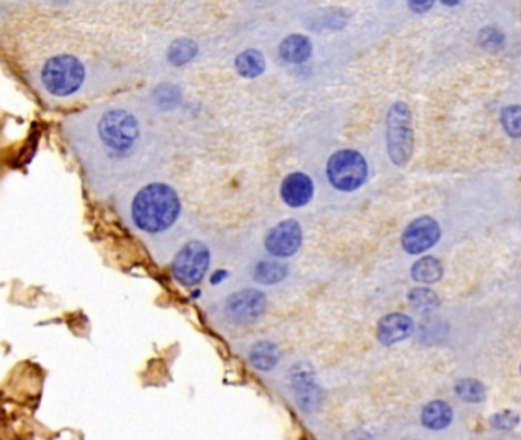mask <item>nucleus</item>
<instances>
[{
  "mask_svg": "<svg viewBox=\"0 0 521 440\" xmlns=\"http://www.w3.org/2000/svg\"><path fill=\"white\" fill-rule=\"evenodd\" d=\"M63 133L96 194H115L146 174L151 130L134 98H115L69 115Z\"/></svg>",
  "mask_w": 521,
  "mask_h": 440,
  "instance_id": "obj_1",
  "label": "nucleus"
},
{
  "mask_svg": "<svg viewBox=\"0 0 521 440\" xmlns=\"http://www.w3.org/2000/svg\"><path fill=\"white\" fill-rule=\"evenodd\" d=\"M115 196V205L122 222L147 247L156 244L181 218V198L167 182L141 178L125 185Z\"/></svg>",
  "mask_w": 521,
  "mask_h": 440,
  "instance_id": "obj_2",
  "label": "nucleus"
},
{
  "mask_svg": "<svg viewBox=\"0 0 521 440\" xmlns=\"http://www.w3.org/2000/svg\"><path fill=\"white\" fill-rule=\"evenodd\" d=\"M88 83V69L71 55H59L38 67L35 86L46 100L63 103L79 95Z\"/></svg>",
  "mask_w": 521,
  "mask_h": 440,
  "instance_id": "obj_3",
  "label": "nucleus"
},
{
  "mask_svg": "<svg viewBox=\"0 0 521 440\" xmlns=\"http://www.w3.org/2000/svg\"><path fill=\"white\" fill-rule=\"evenodd\" d=\"M385 140L390 159L396 165H405L413 154L414 135H413V118L407 104L394 103L387 113V124H385Z\"/></svg>",
  "mask_w": 521,
  "mask_h": 440,
  "instance_id": "obj_4",
  "label": "nucleus"
},
{
  "mask_svg": "<svg viewBox=\"0 0 521 440\" xmlns=\"http://www.w3.org/2000/svg\"><path fill=\"white\" fill-rule=\"evenodd\" d=\"M210 266V249L205 243L191 240L182 247L171 261V273L179 285L197 286Z\"/></svg>",
  "mask_w": 521,
  "mask_h": 440,
  "instance_id": "obj_5",
  "label": "nucleus"
},
{
  "mask_svg": "<svg viewBox=\"0 0 521 440\" xmlns=\"http://www.w3.org/2000/svg\"><path fill=\"white\" fill-rule=\"evenodd\" d=\"M327 178L336 190L355 191L367 179V162L355 150H341L331 156Z\"/></svg>",
  "mask_w": 521,
  "mask_h": 440,
  "instance_id": "obj_6",
  "label": "nucleus"
},
{
  "mask_svg": "<svg viewBox=\"0 0 521 440\" xmlns=\"http://www.w3.org/2000/svg\"><path fill=\"white\" fill-rule=\"evenodd\" d=\"M266 297L260 290L244 289L234 292L225 301L224 314L228 321L237 326L254 322L265 312Z\"/></svg>",
  "mask_w": 521,
  "mask_h": 440,
  "instance_id": "obj_7",
  "label": "nucleus"
},
{
  "mask_svg": "<svg viewBox=\"0 0 521 440\" xmlns=\"http://www.w3.org/2000/svg\"><path fill=\"white\" fill-rule=\"evenodd\" d=\"M303 242L302 227L294 219L280 222L268 232L265 247L274 257H291L300 249Z\"/></svg>",
  "mask_w": 521,
  "mask_h": 440,
  "instance_id": "obj_8",
  "label": "nucleus"
},
{
  "mask_svg": "<svg viewBox=\"0 0 521 440\" xmlns=\"http://www.w3.org/2000/svg\"><path fill=\"white\" fill-rule=\"evenodd\" d=\"M440 239L439 223L431 218L413 220L402 236V248L408 254H422L433 248Z\"/></svg>",
  "mask_w": 521,
  "mask_h": 440,
  "instance_id": "obj_9",
  "label": "nucleus"
},
{
  "mask_svg": "<svg viewBox=\"0 0 521 440\" xmlns=\"http://www.w3.org/2000/svg\"><path fill=\"white\" fill-rule=\"evenodd\" d=\"M292 385L295 396L304 412H314L321 402V391L318 388L312 371L303 364L295 366L292 370Z\"/></svg>",
  "mask_w": 521,
  "mask_h": 440,
  "instance_id": "obj_10",
  "label": "nucleus"
},
{
  "mask_svg": "<svg viewBox=\"0 0 521 440\" xmlns=\"http://www.w3.org/2000/svg\"><path fill=\"white\" fill-rule=\"evenodd\" d=\"M280 194L287 207L302 208L314 198V184L307 174L292 173L283 181Z\"/></svg>",
  "mask_w": 521,
  "mask_h": 440,
  "instance_id": "obj_11",
  "label": "nucleus"
},
{
  "mask_svg": "<svg viewBox=\"0 0 521 440\" xmlns=\"http://www.w3.org/2000/svg\"><path fill=\"white\" fill-rule=\"evenodd\" d=\"M413 332V321L403 314H390L384 317L378 325V338L385 346L408 338Z\"/></svg>",
  "mask_w": 521,
  "mask_h": 440,
  "instance_id": "obj_12",
  "label": "nucleus"
},
{
  "mask_svg": "<svg viewBox=\"0 0 521 440\" xmlns=\"http://www.w3.org/2000/svg\"><path fill=\"white\" fill-rule=\"evenodd\" d=\"M312 54V45L309 38L300 34L286 37L280 45V55L289 63H303Z\"/></svg>",
  "mask_w": 521,
  "mask_h": 440,
  "instance_id": "obj_13",
  "label": "nucleus"
},
{
  "mask_svg": "<svg viewBox=\"0 0 521 440\" xmlns=\"http://www.w3.org/2000/svg\"><path fill=\"white\" fill-rule=\"evenodd\" d=\"M422 424L428 429H443L452 420V408L443 400H433L422 410Z\"/></svg>",
  "mask_w": 521,
  "mask_h": 440,
  "instance_id": "obj_14",
  "label": "nucleus"
},
{
  "mask_svg": "<svg viewBox=\"0 0 521 440\" xmlns=\"http://www.w3.org/2000/svg\"><path fill=\"white\" fill-rule=\"evenodd\" d=\"M249 361L258 370H271L280 361V350L271 341H260L251 349Z\"/></svg>",
  "mask_w": 521,
  "mask_h": 440,
  "instance_id": "obj_15",
  "label": "nucleus"
},
{
  "mask_svg": "<svg viewBox=\"0 0 521 440\" xmlns=\"http://www.w3.org/2000/svg\"><path fill=\"white\" fill-rule=\"evenodd\" d=\"M443 276L442 263L431 256L422 257L411 268V277L414 281L423 283V285H431L437 283Z\"/></svg>",
  "mask_w": 521,
  "mask_h": 440,
  "instance_id": "obj_16",
  "label": "nucleus"
},
{
  "mask_svg": "<svg viewBox=\"0 0 521 440\" xmlns=\"http://www.w3.org/2000/svg\"><path fill=\"white\" fill-rule=\"evenodd\" d=\"M265 57L258 51H256V49H248V51L237 55L236 69L242 77L254 78L265 71Z\"/></svg>",
  "mask_w": 521,
  "mask_h": 440,
  "instance_id": "obj_17",
  "label": "nucleus"
},
{
  "mask_svg": "<svg viewBox=\"0 0 521 440\" xmlns=\"http://www.w3.org/2000/svg\"><path fill=\"white\" fill-rule=\"evenodd\" d=\"M287 273L286 266L283 263L275 260H265L257 263L254 269V278L263 285H274V283L282 281Z\"/></svg>",
  "mask_w": 521,
  "mask_h": 440,
  "instance_id": "obj_18",
  "label": "nucleus"
},
{
  "mask_svg": "<svg viewBox=\"0 0 521 440\" xmlns=\"http://www.w3.org/2000/svg\"><path fill=\"white\" fill-rule=\"evenodd\" d=\"M408 300L411 303V306L414 308V310L420 312V314H428V312H433L434 309L439 308L437 295L431 289H427V288L413 289L410 292Z\"/></svg>",
  "mask_w": 521,
  "mask_h": 440,
  "instance_id": "obj_19",
  "label": "nucleus"
},
{
  "mask_svg": "<svg viewBox=\"0 0 521 440\" xmlns=\"http://www.w3.org/2000/svg\"><path fill=\"white\" fill-rule=\"evenodd\" d=\"M456 395L471 404L483 402L486 393L485 387L481 385L476 379H462L456 384Z\"/></svg>",
  "mask_w": 521,
  "mask_h": 440,
  "instance_id": "obj_20",
  "label": "nucleus"
},
{
  "mask_svg": "<svg viewBox=\"0 0 521 440\" xmlns=\"http://www.w3.org/2000/svg\"><path fill=\"white\" fill-rule=\"evenodd\" d=\"M501 121H503V125H505V130L510 135L514 136V138H518L520 136V129H521V124H520V107L518 106H513V107H506V109L503 111V115H501Z\"/></svg>",
  "mask_w": 521,
  "mask_h": 440,
  "instance_id": "obj_21",
  "label": "nucleus"
},
{
  "mask_svg": "<svg viewBox=\"0 0 521 440\" xmlns=\"http://www.w3.org/2000/svg\"><path fill=\"white\" fill-rule=\"evenodd\" d=\"M491 424L498 429H513L518 424V416L515 413H498L491 419Z\"/></svg>",
  "mask_w": 521,
  "mask_h": 440,
  "instance_id": "obj_22",
  "label": "nucleus"
},
{
  "mask_svg": "<svg viewBox=\"0 0 521 440\" xmlns=\"http://www.w3.org/2000/svg\"><path fill=\"white\" fill-rule=\"evenodd\" d=\"M480 40L483 42V46H491V47H498L500 43L503 42V35H501L496 29H486L483 37H480Z\"/></svg>",
  "mask_w": 521,
  "mask_h": 440,
  "instance_id": "obj_23",
  "label": "nucleus"
},
{
  "mask_svg": "<svg viewBox=\"0 0 521 440\" xmlns=\"http://www.w3.org/2000/svg\"><path fill=\"white\" fill-rule=\"evenodd\" d=\"M433 4L434 0H408V6L414 13H427Z\"/></svg>",
  "mask_w": 521,
  "mask_h": 440,
  "instance_id": "obj_24",
  "label": "nucleus"
},
{
  "mask_svg": "<svg viewBox=\"0 0 521 440\" xmlns=\"http://www.w3.org/2000/svg\"><path fill=\"white\" fill-rule=\"evenodd\" d=\"M227 276H228V273L225 271H217L214 273V276H213V278H211V283H213V285H216V283H220V280L224 278V277H227Z\"/></svg>",
  "mask_w": 521,
  "mask_h": 440,
  "instance_id": "obj_25",
  "label": "nucleus"
},
{
  "mask_svg": "<svg viewBox=\"0 0 521 440\" xmlns=\"http://www.w3.org/2000/svg\"><path fill=\"white\" fill-rule=\"evenodd\" d=\"M440 2L443 5H448V6H454L457 4H460V0H440Z\"/></svg>",
  "mask_w": 521,
  "mask_h": 440,
  "instance_id": "obj_26",
  "label": "nucleus"
}]
</instances>
